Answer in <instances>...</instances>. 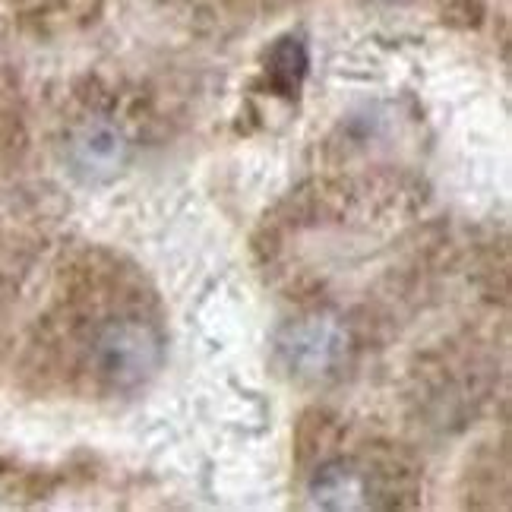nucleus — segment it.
I'll return each instance as SVG.
<instances>
[{
  "mask_svg": "<svg viewBox=\"0 0 512 512\" xmlns=\"http://www.w3.org/2000/svg\"><path fill=\"white\" fill-rule=\"evenodd\" d=\"M275 345L294 377L320 380L342 361L345 332L332 320H301L285 326Z\"/></svg>",
  "mask_w": 512,
  "mask_h": 512,
  "instance_id": "f257e3e1",
  "label": "nucleus"
},
{
  "mask_svg": "<svg viewBox=\"0 0 512 512\" xmlns=\"http://www.w3.org/2000/svg\"><path fill=\"white\" fill-rule=\"evenodd\" d=\"M162 345L149 326L121 323L111 326L98 342V364L114 386H136L159 367Z\"/></svg>",
  "mask_w": 512,
  "mask_h": 512,
  "instance_id": "f03ea898",
  "label": "nucleus"
},
{
  "mask_svg": "<svg viewBox=\"0 0 512 512\" xmlns=\"http://www.w3.org/2000/svg\"><path fill=\"white\" fill-rule=\"evenodd\" d=\"M313 500L323 509H358L367 506V481L361 478V471H354L351 465H329L323 468L317 481L310 487Z\"/></svg>",
  "mask_w": 512,
  "mask_h": 512,
  "instance_id": "7ed1b4c3",
  "label": "nucleus"
},
{
  "mask_svg": "<svg viewBox=\"0 0 512 512\" xmlns=\"http://www.w3.org/2000/svg\"><path fill=\"white\" fill-rule=\"evenodd\" d=\"M304 73H307V48L301 38L288 35L282 42H275V48L269 51V61H266L269 86L279 95H298V89L304 83Z\"/></svg>",
  "mask_w": 512,
  "mask_h": 512,
  "instance_id": "20e7f679",
  "label": "nucleus"
}]
</instances>
